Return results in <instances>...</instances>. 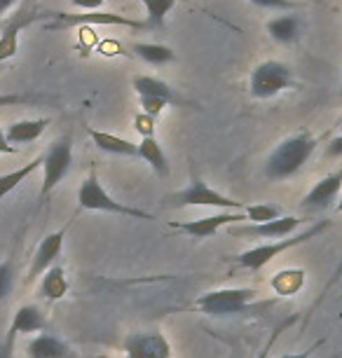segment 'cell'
I'll return each instance as SVG.
<instances>
[{
	"label": "cell",
	"instance_id": "1",
	"mask_svg": "<svg viewBox=\"0 0 342 358\" xmlns=\"http://www.w3.org/2000/svg\"><path fill=\"white\" fill-rule=\"evenodd\" d=\"M314 150H317V138L310 134H298V136L281 141L265 162V176L272 180L291 178L307 164Z\"/></svg>",
	"mask_w": 342,
	"mask_h": 358
},
{
	"label": "cell",
	"instance_id": "2",
	"mask_svg": "<svg viewBox=\"0 0 342 358\" xmlns=\"http://www.w3.org/2000/svg\"><path fill=\"white\" fill-rule=\"evenodd\" d=\"M328 227H331V222L321 220L317 225L307 227L305 232H300V234H291V236H286V239H277V241H267V244L253 246L249 251L237 255V265L241 269H249V272H258V269H263L265 265H270L274 258H279L281 253H286V251H291V248L314 239V236H319Z\"/></svg>",
	"mask_w": 342,
	"mask_h": 358
},
{
	"label": "cell",
	"instance_id": "3",
	"mask_svg": "<svg viewBox=\"0 0 342 358\" xmlns=\"http://www.w3.org/2000/svg\"><path fill=\"white\" fill-rule=\"evenodd\" d=\"M78 204L83 211H104V213H115V215H129V218L136 220H152L155 215L148 211H141V208L127 206L122 201H117L115 197H111L106 192V187L101 185V180L97 176H90V178L83 180L78 190Z\"/></svg>",
	"mask_w": 342,
	"mask_h": 358
},
{
	"label": "cell",
	"instance_id": "4",
	"mask_svg": "<svg viewBox=\"0 0 342 358\" xmlns=\"http://www.w3.org/2000/svg\"><path fill=\"white\" fill-rule=\"evenodd\" d=\"M258 290L253 288H218L211 293H202L194 300V309L206 316H237L244 314L253 300H256Z\"/></svg>",
	"mask_w": 342,
	"mask_h": 358
},
{
	"label": "cell",
	"instance_id": "5",
	"mask_svg": "<svg viewBox=\"0 0 342 358\" xmlns=\"http://www.w3.org/2000/svg\"><path fill=\"white\" fill-rule=\"evenodd\" d=\"M293 85V71L281 62H263L251 73V96L274 99Z\"/></svg>",
	"mask_w": 342,
	"mask_h": 358
},
{
	"label": "cell",
	"instance_id": "6",
	"mask_svg": "<svg viewBox=\"0 0 342 358\" xmlns=\"http://www.w3.org/2000/svg\"><path fill=\"white\" fill-rule=\"evenodd\" d=\"M43 187H40V201H45V197L50 194L55 187L62 183V178L69 173V169L73 164V148L71 138L64 136L57 143L50 145V150L43 155Z\"/></svg>",
	"mask_w": 342,
	"mask_h": 358
},
{
	"label": "cell",
	"instance_id": "7",
	"mask_svg": "<svg viewBox=\"0 0 342 358\" xmlns=\"http://www.w3.org/2000/svg\"><path fill=\"white\" fill-rule=\"evenodd\" d=\"M171 204L173 206H211V208H220V211H244L241 201L225 197L223 192L213 190L204 180H192L190 187L171 194Z\"/></svg>",
	"mask_w": 342,
	"mask_h": 358
},
{
	"label": "cell",
	"instance_id": "8",
	"mask_svg": "<svg viewBox=\"0 0 342 358\" xmlns=\"http://www.w3.org/2000/svg\"><path fill=\"white\" fill-rule=\"evenodd\" d=\"M241 220H246L244 211H220L216 215H206V218H197V220L171 222V227L194 236V239H209V236L218 234L223 227H232L234 222H241Z\"/></svg>",
	"mask_w": 342,
	"mask_h": 358
},
{
	"label": "cell",
	"instance_id": "9",
	"mask_svg": "<svg viewBox=\"0 0 342 358\" xmlns=\"http://www.w3.org/2000/svg\"><path fill=\"white\" fill-rule=\"evenodd\" d=\"M300 218L296 215H281L277 220H270V222H251V225H232L230 227V234L234 236H256V239H286L291 236L296 229L300 227Z\"/></svg>",
	"mask_w": 342,
	"mask_h": 358
},
{
	"label": "cell",
	"instance_id": "10",
	"mask_svg": "<svg viewBox=\"0 0 342 358\" xmlns=\"http://www.w3.org/2000/svg\"><path fill=\"white\" fill-rule=\"evenodd\" d=\"M127 358H171V347L159 333H134L124 342Z\"/></svg>",
	"mask_w": 342,
	"mask_h": 358
},
{
	"label": "cell",
	"instance_id": "11",
	"mask_svg": "<svg viewBox=\"0 0 342 358\" xmlns=\"http://www.w3.org/2000/svg\"><path fill=\"white\" fill-rule=\"evenodd\" d=\"M69 225H71V222H69ZM69 225H64L62 229H57V232H50L43 241H40L38 251H36V255H33L31 267H29V279H36V276L45 274L50 267H55V260L62 255Z\"/></svg>",
	"mask_w": 342,
	"mask_h": 358
},
{
	"label": "cell",
	"instance_id": "12",
	"mask_svg": "<svg viewBox=\"0 0 342 358\" xmlns=\"http://www.w3.org/2000/svg\"><path fill=\"white\" fill-rule=\"evenodd\" d=\"M342 194V166L338 171L328 173L326 178H321L310 192L305 194L303 208L307 211H324V208L333 206V201H338Z\"/></svg>",
	"mask_w": 342,
	"mask_h": 358
},
{
	"label": "cell",
	"instance_id": "13",
	"mask_svg": "<svg viewBox=\"0 0 342 358\" xmlns=\"http://www.w3.org/2000/svg\"><path fill=\"white\" fill-rule=\"evenodd\" d=\"M26 358H76V351L62 337L43 333L26 344Z\"/></svg>",
	"mask_w": 342,
	"mask_h": 358
},
{
	"label": "cell",
	"instance_id": "14",
	"mask_svg": "<svg viewBox=\"0 0 342 358\" xmlns=\"http://www.w3.org/2000/svg\"><path fill=\"white\" fill-rule=\"evenodd\" d=\"M47 326L45 314L40 312L36 305H24L17 309V314L12 316V323L8 328V337L15 340L17 335H29V333H43Z\"/></svg>",
	"mask_w": 342,
	"mask_h": 358
},
{
	"label": "cell",
	"instance_id": "15",
	"mask_svg": "<svg viewBox=\"0 0 342 358\" xmlns=\"http://www.w3.org/2000/svg\"><path fill=\"white\" fill-rule=\"evenodd\" d=\"M90 138L94 141V145L104 152H111V155H122V157H138V145L131 143L122 136H115V134H108V131H97V129H90Z\"/></svg>",
	"mask_w": 342,
	"mask_h": 358
},
{
	"label": "cell",
	"instance_id": "16",
	"mask_svg": "<svg viewBox=\"0 0 342 358\" xmlns=\"http://www.w3.org/2000/svg\"><path fill=\"white\" fill-rule=\"evenodd\" d=\"M47 124H50V120H19V122L10 124L8 129H5V136H8L10 145L31 143V141L43 136Z\"/></svg>",
	"mask_w": 342,
	"mask_h": 358
},
{
	"label": "cell",
	"instance_id": "17",
	"mask_svg": "<svg viewBox=\"0 0 342 358\" xmlns=\"http://www.w3.org/2000/svg\"><path fill=\"white\" fill-rule=\"evenodd\" d=\"M138 157L148 162L150 169L159 176V178H166V176L171 173L169 159H166V155H164V150H162V145L157 143L155 136L141 141V143H138Z\"/></svg>",
	"mask_w": 342,
	"mask_h": 358
},
{
	"label": "cell",
	"instance_id": "18",
	"mask_svg": "<svg viewBox=\"0 0 342 358\" xmlns=\"http://www.w3.org/2000/svg\"><path fill=\"white\" fill-rule=\"evenodd\" d=\"M69 293V279H66V272L64 267H50L40 281V295L47 297L50 302H59L62 297Z\"/></svg>",
	"mask_w": 342,
	"mask_h": 358
},
{
	"label": "cell",
	"instance_id": "19",
	"mask_svg": "<svg viewBox=\"0 0 342 358\" xmlns=\"http://www.w3.org/2000/svg\"><path fill=\"white\" fill-rule=\"evenodd\" d=\"M134 90L138 92V96H152V99H162L166 103H173L176 101V94L166 83L157 78H148V76H138L134 80Z\"/></svg>",
	"mask_w": 342,
	"mask_h": 358
},
{
	"label": "cell",
	"instance_id": "20",
	"mask_svg": "<svg viewBox=\"0 0 342 358\" xmlns=\"http://www.w3.org/2000/svg\"><path fill=\"white\" fill-rule=\"evenodd\" d=\"M43 155L40 157H36L33 162H29V164H24V166H19L17 171H10V173H5V176H0V201H3L12 190H17L19 185L24 183L29 176L36 171L38 166H43Z\"/></svg>",
	"mask_w": 342,
	"mask_h": 358
},
{
	"label": "cell",
	"instance_id": "21",
	"mask_svg": "<svg viewBox=\"0 0 342 358\" xmlns=\"http://www.w3.org/2000/svg\"><path fill=\"white\" fill-rule=\"evenodd\" d=\"M267 31H270V36L277 40V43H293V40L298 38L300 26L296 17H277L267 24Z\"/></svg>",
	"mask_w": 342,
	"mask_h": 358
},
{
	"label": "cell",
	"instance_id": "22",
	"mask_svg": "<svg viewBox=\"0 0 342 358\" xmlns=\"http://www.w3.org/2000/svg\"><path fill=\"white\" fill-rule=\"evenodd\" d=\"M134 52L138 54L143 62H148L152 66H162L166 62H173V52L164 45H155V43H138L134 45Z\"/></svg>",
	"mask_w": 342,
	"mask_h": 358
},
{
	"label": "cell",
	"instance_id": "23",
	"mask_svg": "<svg viewBox=\"0 0 342 358\" xmlns=\"http://www.w3.org/2000/svg\"><path fill=\"white\" fill-rule=\"evenodd\" d=\"M64 19L69 22H85V24H117V26H129V29H138V22H131V19H124L120 15H108V12H90V15H83V17H69L64 12H59Z\"/></svg>",
	"mask_w": 342,
	"mask_h": 358
},
{
	"label": "cell",
	"instance_id": "24",
	"mask_svg": "<svg viewBox=\"0 0 342 358\" xmlns=\"http://www.w3.org/2000/svg\"><path fill=\"white\" fill-rule=\"evenodd\" d=\"M19 31H22V24H17V22L3 31V36H0V64H5L8 59H12L17 54Z\"/></svg>",
	"mask_w": 342,
	"mask_h": 358
},
{
	"label": "cell",
	"instance_id": "25",
	"mask_svg": "<svg viewBox=\"0 0 342 358\" xmlns=\"http://www.w3.org/2000/svg\"><path fill=\"white\" fill-rule=\"evenodd\" d=\"M244 213H246V220L251 222H270V220H277L284 215L281 206H274V204H251V206H244Z\"/></svg>",
	"mask_w": 342,
	"mask_h": 358
},
{
	"label": "cell",
	"instance_id": "26",
	"mask_svg": "<svg viewBox=\"0 0 342 358\" xmlns=\"http://www.w3.org/2000/svg\"><path fill=\"white\" fill-rule=\"evenodd\" d=\"M148 10V17H150V24L152 26H162L166 15L171 12V8L176 5V0H141Z\"/></svg>",
	"mask_w": 342,
	"mask_h": 358
},
{
	"label": "cell",
	"instance_id": "27",
	"mask_svg": "<svg viewBox=\"0 0 342 358\" xmlns=\"http://www.w3.org/2000/svg\"><path fill=\"white\" fill-rule=\"evenodd\" d=\"M274 290L279 295H291L303 286V272H281L277 274V279L272 281Z\"/></svg>",
	"mask_w": 342,
	"mask_h": 358
},
{
	"label": "cell",
	"instance_id": "28",
	"mask_svg": "<svg viewBox=\"0 0 342 358\" xmlns=\"http://www.w3.org/2000/svg\"><path fill=\"white\" fill-rule=\"evenodd\" d=\"M12 286H15V269H12V262H0V302L12 293Z\"/></svg>",
	"mask_w": 342,
	"mask_h": 358
},
{
	"label": "cell",
	"instance_id": "29",
	"mask_svg": "<svg viewBox=\"0 0 342 358\" xmlns=\"http://www.w3.org/2000/svg\"><path fill=\"white\" fill-rule=\"evenodd\" d=\"M141 99V108H143L145 115H150L152 120L162 113V108H166V101L162 99H152V96H138Z\"/></svg>",
	"mask_w": 342,
	"mask_h": 358
},
{
	"label": "cell",
	"instance_id": "30",
	"mask_svg": "<svg viewBox=\"0 0 342 358\" xmlns=\"http://www.w3.org/2000/svg\"><path fill=\"white\" fill-rule=\"evenodd\" d=\"M249 3L258 5V8H270V10H296L298 3L293 0H249Z\"/></svg>",
	"mask_w": 342,
	"mask_h": 358
},
{
	"label": "cell",
	"instance_id": "31",
	"mask_svg": "<svg viewBox=\"0 0 342 358\" xmlns=\"http://www.w3.org/2000/svg\"><path fill=\"white\" fill-rule=\"evenodd\" d=\"M136 129L141 131V136L143 138H150L152 134H155V129H152V117L150 115H141V117H136Z\"/></svg>",
	"mask_w": 342,
	"mask_h": 358
},
{
	"label": "cell",
	"instance_id": "32",
	"mask_svg": "<svg viewBox=\"0 0 342 358\" xmlns=\"http://www.w3.org/2000/svg\"><path fill=\"white\" fill-rule=\"evenodd\" d=\"M106 0H73V5L76 8H83V10H90V12H97Z\"/></svg>",
	"mask_w": 342,
	"mask_h": 358
},
{
	"label": "cell",
	"instance_id": "33",
	"mask_svg": "<svg viewBox=\"0 0 342 358\" xmlns=\"http://www.w3.org/2000/svg\"><path fill=\"white\" fill-rule=\"evenodd\" d=\"M288 323H291V321H288ZM288 323H284V326H281V328H277V330H274V335L270 337V342L265 344V349H263V351H260V354H258V358H270V351H272V347H274V340H277V337H279V333H281V330H284V328L288 326Z\"/></svg>",
	"mask_w": 342,
	"mask_h": 358
},
{
	"label": "cell",
	"instance_id": "34",
	"mask_svg": "<svg viewBox=\"0 0 342 358\" xmlns=\"http://www.w3.org/2000/svg\"><path fill=\"white\" fill-rule=\"evenodd\" d=\"M15 152H17V148L10 145V141H8V136H5V131L0 129V155H15Z\"/></svg>",
	"mask_w": 342,
	"mask_h": 358
},
{
	"label": "cell",
	"instance_id": "35",
	"mask_svg": "<svg viewBox=\"0 0 342 358\" xmlns=\"http://www.w3.org/2000/svg\"><path fill=\"white\" fill-rule=\"evenodd\" d=\"M328 155H331V157H342V136L333 138L331 143H328Z\"/></svg>",
	"mask_w": 342,
	"mask_h": 358
},
{
	"label": "cell",
	"instance_id": "36",
	"mask_svg": "<svg viewBox=\"0 0 342 358\" xmlns=\"http://www.w3.org/2000/svg\"><path fill=\"white\" fill-rule=\"evenodd\" d=\"M12 351H15V340L5 337V342L0 344V358H12Z\"/></svg>",
	"mask_w": 342,
	"mask_h": 358
},
{
	"label": "cell",
	"instance_id": "37",
	"mask_svg": "<svg viewBox=\"0 0 342 358\" xmlns=\"http://www.w3.org/2000/svg\"><path fill=\"white\" fill-rule=\"evenodd\" d=\"M22 96H0V106H12V103H22Z\"/></svg>",
	"mask_w": 342,
	"mask_h": 358
},
{
	"label": "cell",
	"instance_id": "38",
	"mask_svg": "<svg viewBox=\"0 0 342 358\" xmlns=\"http://www.w3.org/2000/svg\"><path fill=\"white\" fill-rule=\"evenodd\" d=\"M342 279V260H340V265H338V269H335V272H333V279L331 281H328V286L326 288H331L333 286V283H338Z\"/></svg>",
	"mask_w": 342,
	"mask_h": 358
},
{
	"label": "cell",
	"instance_id": "39",
	"mask_svg": "<svg viewBox=\"0 0 342 358\" xmlns=\"http://www.w3.org/2000/svg\"><path fill=\"white\" fill-rule=\"evenodd\" d=\"M12 5H15V0H0V15H3V12H8Z\"/></svg>",
	"mask_w": 342,
	"mask_h": 358
},
{
	"label": "cell",
	"instance_id": "40",
	"mask_svg": "<svg viewBox=\"0 0 342 358\" xmlns=\"http://www.w3.org/2000/svg\"><path fill=\"white\" fill-rule=\"evenodd\" d=\"M312 351H300V354H284L281 358H310Z\"/></svg>",
	"mask_w": 342,
	"mask_h": 358
},
{
	"label": "cell",
	"instance_id": "41",
	"mask_svg": "<svg viewBox=\"0 0 342 358\" xmlns=\"http://www.w3.org/2000/svg\"><path fill=\"white\" fill-rule=\"evenodd\" d=\"M338 211L342 213V194H340V199H338Z\"/></svg>",
	"mask_w": 342,
	"mask_h": 358
},
{
	"label": "cell",
	"instance_id": "42",
	"mask_svg": "<svg viewBox=\"0 0 342 358\" xmlns=\"http://www.w3.org/2000/svg\"><path fill=\"white\" fill-rule=\"evenodd\" d=\"M340 124H342V122H340Z\"/></svg>",
	"mask_w": 342,
	"mask_h": 358
}]
</instances>
